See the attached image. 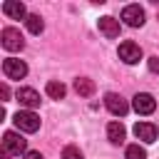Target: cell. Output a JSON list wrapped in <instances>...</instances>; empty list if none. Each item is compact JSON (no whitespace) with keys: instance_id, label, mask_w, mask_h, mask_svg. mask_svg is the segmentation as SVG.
<instances>
[{"instance_id":"ffe728a7","label":"cell","mask_w":159,"mask_h":159,"mask_svg":"<svg viewBox=\"0 0 159 159\" xmlns=\"http://www.w3.org/2000/svg\"><path fill=\"white\" fill-rule=\"evenodd\" d=\"M22 159H45V157H42L40 152H25V157H22Z\"/></svg>"},{"instance_id":"52a82bcc","label":"cell","mask_w":159,"mask_h":159,"mask_svg":"<svg viewBox=\"0 0 159 159\" xmlns=\"http://www.w3.org/2000/svg\"><path fill=\"white\" fill-rule=\"evenodd\" d=\"M132 107L137 114H152L157 109V99L149 94V92H137L134 99H132Z\"/></svg>"},{"instance_id":"9a60e30c","label":"cell","mask_w":159,"mask_h":159,"mask_svg":"<svg viewBox=\"0 0 159 159\" xmlns=\"http://www.w3.org/2000/svg\"><path fill=\"white\" fill-rule=\"evenodd\" d=\"M45 92H47L52 99H62L67 89H65V84H62V82H57V80H50V82H47V87H45Z\"/></svg>"},{"instance_id":"2e32d148","label":"cell","mask_w":159,"mask_h":159,"mask_svg":"<svg viewBox=\"0 0 159 159\" xmlns=\"http://www.w3.org/2000/svg\"><path fill=\"white\" fill-rule=\"evenodd\" d=\"M25 25H27V30H30L32 35H40V32L45 30V22H42V17H40V15H27Z\"/></svg>"},{"instance_id":"ac0fdd59","label":"cell","mask_w":159,"mask_h":159,"mask_svg":"<svg viewBox=\"0 0 159 159\" xmlns=\"http://www.w3.org/2000/svg\"><path fill=\"white\" fill-rule=\"evenodd\" d=\"M62 159H84V157H82V152H80L77 147L67 144V147L62 149Z\"/></svg>"},{"instance_id":"9c48e42d","label":"cell","mask_w":159,"mask_h":159,"mask_svg":"<svg viewBox=\"0 0 159 159\" xmlns=\"http://www.w3.org/2000/svg\"><path fill=\"white\" fill-rule=\"evenodd\" d=\"M15 97H17V102H20L25 109H35V107L40 104V94H37L32 87H20V89L15 92Z\"/></svg>"},{"instance_id":"6da1fadb","label":"cell","mask_w":159,"mask_h":159,"mask_svg":"<svg viewBox=\"0 0 159 159\" xmlns=\"http://www.w3.org/2000/svg\"><path fill=\"white\" fill-rule=\"evenodd\" d=\"M12 122H15V127H17L20 132H27V134H32V132L40 129V117H37L32 109H20V112H15Z\"/></svg>"},{"instance_id":"3957f363","label":"cell","mask_w":159,"mask_h":159,"mask_svg":"<svg viewBox=\"0 0 159 159\" xmlns=\"http://www.w3.org/2000/svg\"><path fill=\"white\" fill-rule=\"evenodd\" d=\"M27 147V142L17 134V132H5L2 134V152L10 157V154H22Z\"/></svg>"},{"instance_id":"e0dca14e","label":"cell","mask_w":159,"mask_h":159,"mask_svg":"<svg viewBox=\"0 0 159 159\" xmlns=\"http://www.w3.org/2000/svg\"><path fill=\"white\" fill-rule=\"evenodd\" d=\"M124 157H127V159H147V152H144V147H139V144H129V147L124 149Z\"/></svg>"},{"instance_id":"277c9868","label":"cell","mask_w":159,"mask_h":159,"mask_svg":"<svg viewBox=\"0 0 159 159\" xmlns=\"http://www.w3.org/2000/svg\"><path fill=\"white\" fill-rule=\"evenodd\" d=\"M0 40H2V47L10 50V52H17V50L25 47V40H22L20 30H15V27H5L0 32Z\"/></svg>"},{"instance_id":"ba28073f","label":"cell","mask_w":159,"mask_h":159,"mask_svg":"<svg viewBox=\"0 0 159 159\" xmlns=\"http://www.w3.org/2000/svg\"><path fill=\"white\" fill-rule=\"evenodd\" d=\"M122 20L129 25V27H142L144 25V10L139 5H127L122 10Z\"/></svg>"},{"instance_id":"4fadbf2b","label":"cell","mask_w":159,"mask_h":159,"mask_svg":"<svg viewBox=\"0 0 159 159\" xmlns=\"http://www.w3.org/2000/svg\"><path fill=\"white\" fill-rule=\"evenodd\" d=\"M107 137H109L112 144H122L124 137H127L124 124H122V122H109V124H107Z\"/></svg>"},{"instance_id":"5b68a950","label":"cell","mask_w":159,"mask_h":159,"mask_svg":"<svg viewBox=\"0 0 159 159\" xmlns=\"http://www.w3.org/2000/svg\"><path fill=\"white\" fill-rule=\"evenodd\" d=\"M119 60L127 62V65H137L142 60V47L137 42H132V40H124L119 45Z\"/></svg>"},{"instance_id":"d6986e66","label":"cell","mask_w":159,"mask_h":159,"mask_svg":"<svg viewBox=\"0 0 159 159\" xmlns=\"http://www.w3.org/2000/svg\"><path fill=\"white\" fill-rule=\"evenodd\" d=\"M149 70L152 72H159V57H149Z\"/></svg>"},{"instance_id":"7c38bea8","label":"cell","mask_w":159,"mask_h":159,"mask_svg":"<svg viewBox=\"0 0 159 159\" xmlns=\"http://www.w3.org/2000/svg\"><path fill=\"white\" fill-rule=\"evenodd\" d=\"M97 27H99V32L104 35V37H119V20H114V17H109V15H104V17H99V22H97Z\"/></svg>"},{"instance_id":"7402d4cb","label":"cell","mask_w":159,"mask_h":159,"mask_svg":"<svg viewBox=\"0 0 159 159\" xmlns=\"http://www.w3.org/2000/svg\"><path fill=\"white\" fill-rule=\"evenodd\" d=\"M157 17H159V12H157Z\"/></svg>"},{"instance_id":"5bb4252c","label":"cell","mask_w":159,"mask_h":159,"mask_svg":"<svg viewBox=\"0 0 159 159\" xmlns=\"http://www.w3.org/2000/svg\"><path fill=\"white\" fill-rule=\"evenodd\" d=\"M75 92H77L80 97H92V94H94V82H92L89 77H77V80H75Z\"/></svg>"},{"instance_id":"7a4b0ae2","label":"cell","mask_w":159,"mask_h":159,"mask_svg":"<svg viewBox=\"0 0 159 159\" xmlns=\"http://www.w3.org/2000/svg\"><path fill=\"white\" fill-rule=\"evenodd\" d=\"M2 72H5L7 80H22L27 75V65L17 57H5L2 60Z\"/></svg>"},{"instance_id":"8992f818","label":"cell","mask_w":159,"mask_h":159,"mask_svg":"<svg viewBox=\"0 0 159 159\" xmlns=\"http://www.w3.org/2000/svg\"><path fill=\"white\" fill-rule=\"evenodd\" d=\"M104 107L114 114V117H124L127 112H129V104H127V99L122 97V94H117V92H109V94H104Z\"/></svg>"},{"instance_id":"44dd1931","label":"cell","mask_w":159,"mask_h":159,"mask_svg":"<svg viewBox=\"0 0 159 159\" xmlns=\"http://www.w3.org/2000/svg\"><path fill=\"white\" fill-rule=\"evenodd\" d=\"M0 94H2V99L7 102V97H10V89H7V84H2V87H0Z\"/></svg>"},{"instance_id":"8fae6325","label":"cell","mask_w":159,"mask_h":159,"mask_svg":"<svg viewBox=\"0 0 159 159\" xmlns=\"http://www.w3.org/2000/svg\"><path fill=\"white\" fill-rule=\"evenodd\" d=\"M2 12L7 17H12V20H27V10H25V5L20 0H5L2 2Z\"/></svg>"},{"instance_id":"30bf717a","label":"cell","mask_w":159,"mask_h":159,"mask_svg":"<svg viewBox=\"0 0 159 159\" xmlns=\"http://www.w3.org/2000/svg\"><path fill=\"white\" fill-rule=\"evenodd\" d=\"M134 137L142 139L144 144H152V142H157V127L152 122H137L134 124Z\"/></svg>"}]
</instances>
